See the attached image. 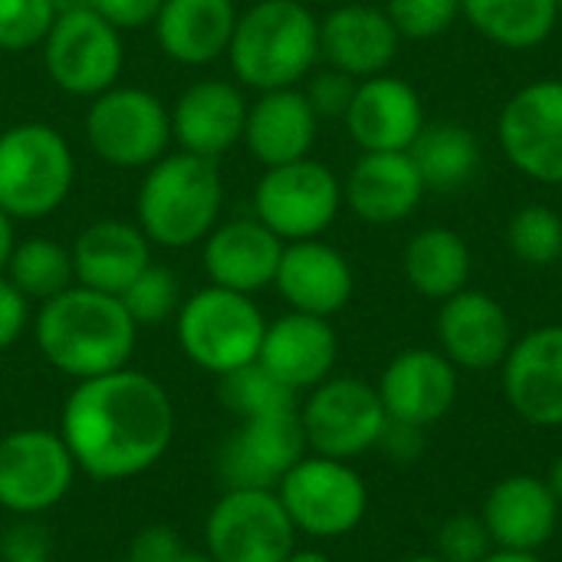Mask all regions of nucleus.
Wrapping results in <instances>:
<instances>
[{
  "mask_svg": "<svg viewBox=\"0 0 562 562\" xmlns=\"http://www.w3.org/2000/svg\"><path fill=\"white\" fill-rule=\"evenodd\" d=\"M56 431L79 474L119 484L161 464L175 441V402L155 375L125 366L76 382Z\"/></svg>",
  "mask_w": 562,
  "mask_h": 562,
  "instance_id": "1",
  "label": "nucleus"
},
{
  "mask_svg": "<svg viewBox=\"0 0 562 562\" xmlns=\"http://www.w3.org/2000/svg\"><path fill=\"white\" fill-rule=\"evenodd\" d=\"M40 356L72 382L125 369L138 346V326L119 296L72 283L40 303L33 316Z\"/></svg>",
  "mask_w": 562,
  "mask_h": 562,
  "instance_id": "2",
  "label": "nucleus"
},
{
  "mask_svg": "<svg viewBox=\"0 0 562 562\" xmlns=\"http://www.w3.org/2000/svg\"><path fill=\"white\" fill-rule=\"evenodd\" d=\"M227 59L247 89L300 86L319 63V20L303 0H257L237 13Z\"/></svg>",
  "mask_w": 562,
  "mask_h": 562,
  "instance_id": "3",
  "label": "nucleus"
},
{
  "mask_svg": "<svg viewBox=\"0 0 562 562\" xmlns=\"http://www.w3.org/2000/svg\"><path fill=\"white\" fill-rule=\"evenodd\" d=\"M221 207L224 178L217 161L178 148L145 168L135 198V224L145 231L151 247L184 250L204 244V237L221 224Z\"/></svg>",
  "mask_w": 562,
  "mask_h": 562,
  "instance_id": "4",
  "label": "nucleus"
},
{
  "mask_svg": "<svg viewBox=\"0 0 562 562\" xmlns=\"http://www.w3.org/2000/svg\"><path fill=\"white\" fill-rule=\"evenodd\" d=\"M76 181V158L59 128L16 122L0 132V211L43 221L63 207Z\"/></svg>",
  "mask_w": 562,
  "mask_h": 562,
  "instance_id": "5",
  "label": "nucleus"
},
{
  "mask_svg": "<svg viewBox=\"0 0 562 562\" xmlns=\"http://www.w3.org/2000/svg\"><path fill=\"white\" fill-rule=\"evenodd\" d=\"M263 333L267 319L254 296L214 283L184 296L175 316V336L181 352L191 366L214 379L257 362Z\"/></svg>",
  "mask_w": 562,
  "mask_h": 562,
  "instance_id": "6",
  "label": "nucleus"
},
{
  "mask_svg": "<svg viewBox=\"0 0 562 562\" xmlns=\"http://www.w3.org/2000/svg\"><path fill=\"white\" fill-rule=\"evenodd\" d=\"M86 142L112 168H148L168 155L171 112L142 86H112L89 99Z\"/></svg>",
  "mask_w": 562,
  "mask_h": 562,
  "instance_id": "7",
  "label": "nucleus"
},
{
  "mask_svg": "<svg viewBox=\"0 0 562 562\" xmlns=\"http://www.w3.org/2000/svg\"><path fill=\"white\" fill-rule=\"evenodd\" d=\"M277 497L296 533L316 540L352 533L369 510L362 474L349 461L323 454H306L300 464H293L290 474L277 484Z\"/></svg>",
  "mask_w": 562,
  "mask_h": 562,
  "instance_id": "8",
  "label": "nucleus"
},
{
  "mask_svg": "<svg viewBox=\"0 0 562 562\" xmlns=\"http://www.w3.org/2000/svg\"><path fill=\"white\" fill-rule=\"evenodd\" d=\"M300 425L310 454L352 461L379 448L389 412L375 385L352 375H329L310 389L306 402L300 405Z\"/></svg>",
  "mask_w": 562,
  "mask_h": 562,
  "instance_id": "9",
  "label": "nucleus"
},
{
  "mask_svg": "<svg viewBox=\"0 0 562 562\" xmlns=\"http://www.w3.org/2000/svg\"><path fill=\"white\" fill-rule=\"evenodd\" d=\"M40 49L49 82L76 99H95L99 92L119 86L125 66L122 30H115L92 7L59 13Z\"/></svg>",
  "mask_w": 562,
  "mask_h": 562,
  "instance_id": "10",
  "label": "nucleus"
},
{
  "mask_svg": "<svg viewBox=\"0 0 562 562\" xmlns=\"http://www.w3.org/2000/svg\"><path fill=\"white\" fill-rule=\"evenodd\" d=\"M76 461L53 428H13L0 438V510L43 517L56 510L72 484Z\"/></svg>",
  "mask_w": 562,
  "mask_h": 562,
  "instance_id": "11",
  "label": "nucleus"
},
{
  "mask_svg": "<svg viewBox=\"0 0 562 562\" xmlns=\"http://www.w3.org/2000/svg\"><path fill=\"white\" fill-rule=\"evenodd\" d=\"M296 537L277 491L224 487L204 517V550L217 562H283Z\"/></svg>",
  "mask_w": 562,
  "mask_h": 562,
  "instance_id": "12",
  "label": "nucleus"
},
{
  "mask_svg": "<svg viewBox=\"0 0 562 562\" xmlns=\"http://www.w3.org/2000/svg\"><path fill=\"white\" fill-rule=\"evenodd\" d=\"M342 181L316 158L263 168L254 188V217L283 244L313 240L339 217Z\"/></svg>",
  "mask_w": 562,
  "mask_h": 562,
  "instance_id": "13",
  "label": "nucleus"
},
{
  "mask_svg": "<svg viewBox=\"0 0 562 562\" xmlns=\"http://www.w3.org/2000/svg\"><path fill=\"white\" fill-rule=\"evenodd\" d=\"M497 142L507 161L540 181L562 184V82L540 79L510 95L497 119Z\"/></svg>",
  "mask_w": 562,
  "mask_h": 562,
  "instance_id": "14",
  "label": "nucleus"
},
{
  "mask_svg": "<svg viewBox=\"0 0 562 562\" xmlns=\"http://www.w3.org/2000/svg\"><path fill=\"white\" fill-rule=\"evenodd\" d=\"M310 454L300 408L244 418L217 451V477L224 487L277 491V484Z\"/></svg>",
  "mask_w": 562,
  "mask_h": 562,
  "instance_id": "15",
  "label": "nucleus"
},
{
  "mask_svg": "<svg viewBox=\"0 0 562 562\" xmlns=\"http://www.w3.org/2000/svg\"><path fill=\"white\" fill-rule=\"evenodd\" d=\"M247 95L231 79H198L191 82L171 112V142L198 158L217 161L234 145L244 142Z\"/></svg>",
  "mask_w": 562,
  "mask_h": 562,
  "instance_id": "16",
  "label": "nucleus"
},
{
  "mask_svg": "<svg viewBox=\"0 0 562 562\" xmlns=\"http://www.w3.org/2000/svg\"><path fill=\"white\" fill-rule=\"evenodd\" d=\"M379 398L392 422L428 428L441 422L458 398V366L435 349L398 352L382 372Z\"/></svg>",
  "mask_w": 562,
  "mask_h": 562,
  "instance_id": "17",
  "label": "nucleus"
},
{
  "mask_svg": "<svg viewBox=\"0 0 562 562\" xmlns=\"http://www.w3.org/2000/svg\"><path fill=\"white\" fill-rule=\"evenodd\" d=\"M504 395L524 422L562 425V326H540L510 346Z\"/></svg>",
  "mask_w": 562,
  "mask_h": 562,
  "instance_id": "18",
  "label": "nucleus"
},
{
  "mask_svg": "<svg viewBox=\"0 0 562 562\" xmlns=\"http://www.w3.org/2000/svg\"><path fill=\"white\" fill-rule=\"evenodd\" d=\"M342 122L362 151H408L425 128V105L405 79L379 72L359 79Z\"/></svg>",
  "mask_w": 562,
  "mask_h": 562,
  "instance_id": "19",
  "label": "nucleus"
},
{
  "mask_svg": "<svg viewBox=\"0 0 562 562\" xmlns=\"http://www.w3.org/2000/svg\"><path fill=\"white\" fill-rule=\"evenodd\" d=\"M283 240L257 217L217 224L201 244V263L214 286L234 293H260L273 286L283 257Z\"/></svg>",
  "mask_w": 562,
  "mask_h": 562,
  "instance_id": "20",
  "label": "nucleus"
},
{
  "mask_svg": "<svg viewBox=\"0 0 562 562\" xmlns=\"http://www.w3.org/2000/svg\"><path fill=\"white\" fill-rule=\"evenodd\" d=\"M438 339L441 352L458 369L484 372L504 366L514 346V326L507 310L494 296L481 290H461L441 303Z\"/></svg>",
  "mask_w": 562,
  "mask_h": 562,
  "instance_id": "21",
  "label": "nucleus"
},
{
  "mask_svg": "<svg viewBox=\"0 0 562 562\" xmlns=\"http://www.w3.org/2000/svg\"><path fill=\"white\" fill-rule=\"evenodd\" d=\"M398 46L402 36L382 7L339 3L319 20V59L352 79L385 72L395 63Z\"/></svg>",
  "mask_w": 562,
  "mask_h": 562,
  "instance_id": "22",
  "label": "nucleus"
},
{
  "mask_svg": "<svg viewBox=\"0 0 562 562\" xmlns=\"http://www.w3.org/2000/svg\"><path fill=\"white\" fill-rule=\"evenodd\" d=\"M336 356L339 339L329 319L290 310L286 316L267 323L257 362L300 395L333 375Z\"/></svg>",
  "mask_w": 562,
  "mask_h": 562,
  "instance_id": "23",
  "label": "nucleus"
},
{
  "mask_svg": "<svg viewBox=\"0 0 562 562\" xmlns=\"http://www.w3.org/2000/svg\"><path fill=\"white\" fill-rule=\"evenodd\" d=\"M273 286L290 310L329 319L352 300L356 277L349 260L336 247L313 237L283 247Z\"/></svg>",
  "mask_w": 562,
  "mask_h": 562,
  "instance_id": "24",
  "label": "nucleus"
},
{
  "mask_svg": "<svg viewBox=\"0 0 562 562\" xmlns=\"http://www.w3.org/2000/svg\"><path fill=\"white\" fill-rule=\"evenodd\" d=\"M422 198L425 181L408 151H362L342 184V204L366 224H398Z\"/></svg>",
  "mask_w": 562,
  "mask_h": 562,
  "instance_id": "25",
  "label": "nucleus"
},
{
  "mask_svg": "<svg viewBox=\"0 0 562 562\" xmlns=\"http://www.w3.org/2000/svg\"><path fill=\"white\" fill-rule=\"evenodd\" d=\"M316 132H319V115L313 112L300 86L260 92L247 105L244 145L263 168L310 158L316 145Z\"/></svg>",
  "mask_w": 562,
  "mask_h": 562,
  "instance_id": "26",
  "label": "nucleus"
},
{
  "mask_svg": "<svg viewBox=\"0 0 562 562\" xmlns=\"http://www.w3.org/2000/svg\"><path fill=\"white\" fill-rule=\"evenodd\" d=\"M69 254L79 286L119 296L151 263V240L138 224L109 217L79 231Z\"/></svg>",
  "mask_w": 562,
  "mask_h": 562,
  "instance_id": "27",
  "label": "nucleus"
},
{
  "mask_svg": "<svg viewBox=\"0 0 562 562\" xmlns=\"http://www.w3.org/2000/svg\"><path fill=\"white\" fill-rule=\"evenodd\" d=\"M484 524L494 547L540 553L557 533L560 501L553 497L547 481L533 474H514L491 491L484 504Z\"/></svg>",
  "mask_w": 562,
  "mask_h": 562,
  "instance_id": "28",
  "label": "nucleus"
},
{
  "mask_svg": "<svg viewBox=\"0 0 562 562\" xmlns=\"http://www.w3.org/2000/svg\"><path fill=\"white\" fill-rule=\"evenodd\" d=\"M155 26V40L171 63L207 66L227 56L237 7L234 0H165Z\"/></svg>",
  "mask_w": 562,
  "mask_h": 562,
  "instance_id": "29",
  "label": "nucleus"
},
{
  "mask_svg": "<svg viewBox=\"0 0 562 562\" xmlns=\"http://www.w3.org/2000/svg\"><path fill=\"white\" fill-rule=\"evenodd\" d=\"M402 263H405V277L412 290L438 303L468 290V280H471V250L464 237L451 227L418 231L408 240Z\"/></svg>",
  "mask_w": 562,
  "mask_h": 562,
  "instance_id": "30",
  "label": "nucleus"
},
{
  "mask_svg": "<svg viewBox=\"0 0 562 562\" xmlns=\"http://www.w3.org/2000/svg\"><path fill=\"white\" fill-rule=\"evenodd\" d=\"M408 155L425 181V191H438V194L464 188L481 165L477 135L461 122L425 125L412 142Z\"/></svg>",
  "mask_w": 562,
  "mask_h": 562,
  "instance_id": "31",
  "label": "nucleus"
},
{
  "mask_svg": "<svg viewBox=\"0 0 562 562\" xmlns=\"http://www.w3.org/2000/svg\"><path fill=\"white\" fill-rule=\"evenodd\" d=\"M461 16L497 46L533 49L553 36L560 23V3L557 0H461Z\"/></svg>",
  "mask_w": 562,
  "mask_h": 562,
  "instance_id": "32",
  "label": "nucleus"
},
{
  "mask_svg": "<svg viewBox=\"0 0 562 562\" xmlns=\"http://www.w3.org/2000/svg\"><path fill=\"white\" fill-rule=\"evenodd\" d=\"M3 277L30 303H46V300L59 296L63 290H69L76 283L72 254H69V247H63L56 240H46V237L16 240Z\"/></svg>",
  "mask_w": 562,
  "mask_h": 562,
  "instance_id": "33",
  "label": "nucleus"
},
{
  "mask_svg": "<svg viewBox=\"0 0 562 562\" xmlns=\"http://www.w3.org/2000/svg\"><path fill=\"white\" fill-rule=\"evenodd\" d=\"M217 395L224 408L244 422V418H260V415H277V412H293L300 408V395L286 389L273 372H267L260 362L240 366L227 375L217 379Z\"/></svg>",
  "mask_w": 562,
  "mask_h": 562,
  "instance_id": "34",
  "label": "nucleus"
},
{
  "mask_svg": "<svg viewBox=\"0 0 562 562\" xmlns=\"http://www.w3.org/2000/svg\"><path fill=\"white\" fill-rule=\"evenodd\" d=\"M507 247L527 267H553L562 257V217L547 204H524L507 221Z\"/></svg>",
  "mask_w": 562,
  "mask_h": 562,
  "instance_id": "35",
  "label": "nucleus"
},
{
  "mask_svg": "<svg viewBox=\"0 0 562 562\" xmlns=\"http://www.w3.org/2000/svg\"><path fill=\"white\" fill-rule=\"evenodd\" d=\"M125 313L135 319V326H161V323H175L184 296H181V283L178 277L161 267V263H148L122 293H119Z\"/></svg>",
  "mask_w": 562,
  "mask_h": 562,
  "instance_id": "36",
  "label": "nucleus"
},
{
  "mask_svg": "<svg viewBox=\"0 0 562 562\" xmlns=\"http://www.w3.org/2000/svg\"><path fill=\"white\" fill-rule=\"evenodd\" d=\"M56 16L53 0H0V53L40 46Z\"/></svg>",
  "mask_w": 562,
  "mask_h": 562,
  "instance_id": "37",
  "label": "nucleus"
},
{
  "mask_svg": "<svg viewBox=\"0 0 562 562\" xmlns=\"http://www.w3.org/2000/svg\"><path fill=\"white\" fill-rule=\"evenodd\" d=\"M385 13L402 40H435L458 23L461 0H389Z\"/></svg>",
  "mask_w": 562,
  "mask_h": 562,
  "instance_id": "38",
  "label": "nucleus"
},
{
  "mask_svg": "<svg viewBox=\"0 0 562 562\" xmlns=\"http://www.w3.org/2000/svg\"><path fill=\"white\" fill-rule=\"evenodd\" d=\"M494 550L484 517L454 514L438 533V557L445 562H481Z\"/></svg>",
  "mask_w": 562,
  "mask_h": 562,
  "instance_id": "39",
  "label": "nucleus"
},
{
  "mask_svg": "<svg viewBox=\"0 0 562 562\" xmlns=\"http://www.w3.org/2000/svg\"><path fill=\"white\" fill-rule=\"evenodd\" d=\"M356 86L359 79H352L349 72L342 69H319V72H310L306 76V102L313 105V112L319 119H346L349 105H352V95H356Z\"/></svg>",
  "mask_w": 562,
  "mask_h": 562,
  "instance_id": "40",
  "label": "nucleus"
},
{
  "mask_svg": "<svg viewBox=\"0 0 562 562\" xmlns=\"http://www.w3.org/2000/svg\"><path fill=\"white\" fill-rule=\"evenodd\" d=\"M0 557L10 560H53V537L40 517H16L0 537Z\"/></svg>",
  "mask_w": 562,
  "mask_h": 562,
  "instance_id": "41",
  "label": "nucleus"
},
{
  "mask_svg": "<svg viewBox=\"0 0 562 562\" xmlns=\"http://www.w3.org/2000/svg\"><path fill=\"white\" fill-rule=\"evenodd\" d=\"M30 326H33L30 300L7 277H0V352L13 349Z\"/></svg>",
  "mask_w": 562,
  "mask_h": 562,
  "instance_id": "42",
  "label": "nucleus"
},
{
  "mask_svg": "<svg viewBox=\"0 0 562 562\" xmlns=\"http://www.w3.org/2000/svg\"><path fill=\"white\" fill-rule=\"evenodd\" d=\"M184 553V543L181 537L165 527V524H151L145 530H138L132 537V547H128V562H175Z\"/></svg>",
  "mask_w": 562,
  "mask_h": 562,
  "instance_id": "43",
  "label": "nucleus"
},
{
  "mask_svg": "<svg viewBox=\"0 0 562 562\" xmlns=\"http://www.w3.org/2000/svg\"><path fill=\"white\" fill-rule=\"evenodd\" d=\"M161 3L165 0H92V10L115 30H142L158 20Z\"/></svg>",
  "mask_w": 562,
  "mask_h": 562,
  "instance_id": "44",
  "label": "nucleus"
},
{
  "mask_svg": "<svg viewBox=\"0 0 562 562\" xmlns=\"http://www.w3.org/2000/svg\"><path fill=\"white\" fill-rule=\"evenodd\" d=\"M379 448H385L395 461L408 464V461H415V458L422 454V428H415V425H402V422H392V418H389V425H385V435H382Z\"/></svg>",
  "mask_w": 562,
  "mask_h": 562,
  "instance_id": "45",
  "label": "nucleus"
},
{
  "mask_svg": "<svg viewBox=\"0 0 562 562\" xmlns=\"http://www.w3.org/2000/svg\"><path fill=\"white\" fill-rule=\"evenodd\" d=\"M16 247V231H13V217L7 211H0V277L10 263V254Z\"/></svg>",
  "mask_w": 562,
  "mask_h": 562,
  "instance_id": "46",
  "label": "nucleus"
},
{
  "mask_svg": "<svg viewBox=\"0 0 562 562\" xmlns=\"http://www.w3.org/2000/svg\"><path fill=\"white\" fill-rule=\"evenodd\" d=\"M481 562H543V557L540 553H527V550H491L487 553V560Z\"/></svg>",
  "mask_w": 562,
  "mask_h": 562,
  "instance_id": "47",
  "label": "nucleus"
},
{
  "mask_svg": "<svg viewBox=\"0 0 562 562\" xmlns=\"http://www.w3.org/2000/svg\"><path fill=\"white\" fill-rule=\"evenodd\" d=\"M547 484H550V491H553V497L560 501L562 507V454L553 461V468H550V477H547Z\"/></svg>",
  "mask_w": 562,
  "mask_h": 562,
  "instance_id": "48",
  "label": "nucleus"
},
{
  "mask_svg": "<svg viewBox=\"0 0 562 562\" xmlns=\"http://www.w3.org/2000/svg\"><path fill=\"white\" fill-rule=\"evenodd\" d=\"M283 562H333V560H329L326 553H319V550H300V547H296V550H293V553H290Z\"/></svg>",
  "mask_w": 562,
  "mask_h": 562,
  "instance_id": "49",
  "label": "nucleus"
},
{
  "mask_svg": "<svg viewBox=\"0 0 562 562\" xmlns=\"http://www.w3.org/2000/svg\"><path fill=\"white\" fill-rule=\"evenodd\" d=\"M56 3V13H69V10H89L92 0H53Z\"/></svg>",
  "mask_w": 562,
  "mask_h": 562,
  "instance_id": "50",
  "label": "nucleus"
},
{
  "mask_svg": "<svg viewBox=\"0 0 562 562\" xmlns=\"http://www.w3.org/2000/svg\"><path fill=\"white\" fill-rule=\"evenodd\" d=\"M175 562H217V560H211V553H207V550H184V553H181Z\"/></svg>",
  "mask_w": 562,
  "mask_h": 562,
  "instance_id": "51",
  "label": "nucleus"
},
{
  "mask_svg": "<svg viewBox=\"0 0 562 562\" xmlns=\"http://www.w3.org/2000/svg\"><path fill=\"white\" fill-rule=\"evenodd\" d=\"M405 562H445L441 557H412V560H405Z\"/></svg>",
  "mask_w": 562,
  "mask_h": 562,
  "instance_id": "52",
  "label": "nucleus"
},
{
  "mask_svg": "<svg viewBox=\"0 0 562 562\" xmlns=\"http://www.w3.org/2000/svg\"><path fill=\"white\" fill-rule=\"evenodd\" d=\"M10 562H53V560H10Z\"/></svg>",
  "mask_w": 562,
  "mask_h": 562,
  "instance_id": "53",
  "label": "nucleus"
},
{
  "mask_svg": "<svg viewBox=\"0 0 562 562\" xmlns=\"http://www.w3.org/2000/svg\"><path fill=\"white\" fill-rule=\"evenodd\" d=\"M303 3H329V0H303Z\"/></svg>",
  "mask_w": 562,
  "mask_h": 562,
  "instance_id": "54",
  "label": "nucleus"
},
{
  "mask_svg": "<svg viewBox=\"0 0 562 562\" xmlns=\"http://www.w3.org/2000/svg\"><path fill=\"white\" fill-rule=\"evenodd\" d=\"M557 3H560V16H562V0H557Z\"/></svg>",
  "mask_w": 562,
  "mask_h": 562,
  "instance_id": "55",
  "label": "nucleus"
},
{
  "mask_svg": "<svg viewBox=\"0 0 562 562\" xmlns=\"http://www.w3.org/2000/svg\"><path fill=\"white\" fill-rule=\"evenodd\" d=\"M560 273H562V257H560Z\"/></svg>",
  "mask_w": 562,
  "mask_h": 562,
  "instance_id": "56",
  "label": "nucleus"
},
{
  "mask_svg": "<svg viewBox=\"0 0 562 562\" xmlns=\"http://www.w3.org/2000/svg\"><path fill=\"white\" fill-rule=\"evenodd\" d=\"M112 562H128V560H112Z\"/></svg>",
  "mask_w": 562,
  "mask_h": 562,
  "instance_id": "57",
  "label": "nucleus"
}]
</instances>
